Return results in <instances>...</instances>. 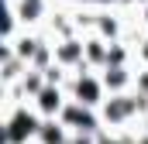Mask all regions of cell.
<instances>
[{
  "label": "cell",
  "instance_id": "cell-1",
  "mask_svg": "<svg viewBox=\"0 0 148 144\" xmlns=\"http://www.w3.org/2000/svg\"><path fill=\"white\" fill-rule=\"evenodd\" d=\"M41 117L31 103H21L10 113H3V144H35L38 130H41Z\"/></svg>",
  "mask_w": 148,
  "mask_h": 144
},
{
  "label": "cell",
  "instance_id": "cell-2",
  "mask_svg": "<svg viewBox=\"0 0 148 144\" xmlns=\"http://www.w3.org/2000/svg\"><path fill=\"white\" fill-rule=\"evenodd\" d=\"M66 93H69V100H76V103H83V107H90V110H100L103 100H107V86H103L100 72H93V69L73 72Z\"/></svg>",
  "mask_w": 148,
  "mask_h": 144
},
{
  "label": "cell",
  "instance_id": "cell-3",
  "mask_svg": "<svg viewBox=\"0 0 148 144\" xmlns=\"http://www.w3.org/2000/svg\"><path fill=\"white\" fill-rule=\"evenodd\" d=\"M59 120L69 127V134H103L100 110H90V107H83V103H76V100L66 103V110H62Z\"/></svg>",
  "mask_w": 148,
  "mask_h": 144
},
{
  "label": "cell",
  "instance_id": "cell-4",
  "mask_svg": "<svg viewBox=\"0 0 148 144\" xmlns=\"http://www.w3.org/2000/svg\"><path fill=\"white\" fill-rule=\"evenodd\" d=\"M3 3L14 7L24 31H41L45 21L52 17V7H55V0H3Z\"/></svg>",
  "mask_w": 148,
  "mask_h": 144
},
{
  "label": "cell",
  "instance_id": "cell-5",
  "mask_svg": "<svg viewBox=\"0 0 148 144\" xmlns=\"http://www.w3.org/2000/svg\"><path fill=\"white\" fill-rule=\"evenodd\" d=\"M66 103H69V93H66L62 86H45L35 100H31V107L38 110L41 120H59L62 110H66Z\"/></svg>",
  "mask_w": 148,
  "mask_h": 144
},
{
  "label": "cell",
  "instance_id": "cell-6",
  "mask_svg": "<svg viewBox=\"0 0 148 144\" xmlns=\"http://www.w3.org/2000/svg\"><path fill=\"white\" fill-rule=\"evenodd\" d=\"M55 65H62L66 72L90 69V65H86V55H83V35L79 38H66V41H55Z\"/></svg>",
  "mask_w": 148,
  "mask_h": 144
},
{
  "label": "cell",
  "instance_id": "cell-7",
  "mask_svg": "<svg viewBox=\"0 0 148 144\" xmlns=\"http://www.w3.org/2000/svg\"><path fill=\"white\" fill-rule=\"evenodd\" d=\"M107 96H121V93H134V65H110L100 72Z\"/></svg>",
  "mask_w": 148,
  "mask_h": 144
},
{
  "label": "cell",
  "instance_id": "cell-8",
  "mask_svg": "<svg viewBox=\"0 0 148 144\" xmlns=\"http://www.w3.org/2000/svg\"><path fill=\"white\" fill-rule=\"evenodd\" d=\"M83 55H86V65L93 72H103L107 58H110V41H103L100 35H86L83 38Z\"/></svg>",
  "mask_w": 148,
  "mask_h": 144
},
{
  "label": "cell",
  "instance_id": "cell-9",
  "mask_svg": "<svg viewBox=\"0 0 148 144\" xmlns=\"http://www.w3.org/2000/svg\"><path fill=\"white\" fill-rule=\"evenodd\" d=\"M28 69H31V65H28L24 58H17L7 45L0 48V79H3V86H17V82L28 75Z\"/></svg>",
  "mask_w": 148,
  "mask_h": 144
},
{
  "label": "cell",
  "instance_id": "cell-10",
  "mask_svg": "<svg viewBox=\"0 0 148 144\" xmlns=\"http://www.w3.org/2000/svg\"><path fill=\"white\" fill-rule=\"evenodd\" d=\"M69 127L62 124V120H45L41 124V130H38L35 144H69Z\"/></svg>",
  "mask_w": 148,
  "mask_h": 144
},
{
  "label": "cell",
  "instance_id": "cell-11",
  "mask_svg": "<svg viewBox=\"0 0 148 144\" xmlns=\"http://www.w3.org/2000/svg\"><path fill=\"white\" fill-rule=\"evenodd\" d=\"M17 86H21V93H24V96H28V103H31V100H35V96L41 93V89H45V86H48V82H45V72L28 69V75H24Z\"/></svg>",
  "mask_w": 148,
  "mask_h": 144
},
{
  "label": "cell",
  "instance_id": "cell-12",
  "mask_svg": "<svg viewBox=\"0 0 148 144\" xmlns=\"http://www.w3.org/2000/svg\"><path fill=\"white\" fill-rule=\"evenodd\" d=\"M97 144H127V141H124V137H121L117 130H103V134L97 137Z\"/></svg>",
  "mask_w": 148,
  "mask_h": 144
},
{
  "label": "cell",
  "instance_id": "cell-13",
  "mask_svg": "<svg viewBox=\"0 0 148 144\" xmlns=\"http://www.w3.org/2000/svg\"><path fill=\"white\" fill-rule=\"evenodd\" d=\"M66 3H90V7H114L117 0H66Z\"/></svg>",
  "mask_w": 148,
  "mask_h": 144
}]
</instances>
